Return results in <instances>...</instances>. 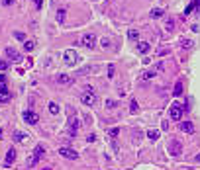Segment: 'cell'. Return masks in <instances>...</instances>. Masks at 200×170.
<instances>
[{
    "label": "cell",
    "instance_id": "cell-3",
    "mask_svg": "<svg viewBox=\"0 0 200 170\" xmlns=\"http://www.w3.org/2000/svg\"><path fill=\"white\" fill-rule=\"evenodd\" d=\"M59 154L65 157V158H71V160H77V158H79V153L73 151V149H69V147H59Z\"/></svg>",
    "mask_w": 200,
    "mask_h": 170
},
{
    "label": "cell",
    "instance_id": "cell-28",
    "mask_svg": "<svg viewBox=\"0 0 200 170\" xmlns=\"http://www.w3.org/2000/svg\"><path fill=\"white\" fill-rule=\"evenodd\" d=\"M190 45H192V41H190V39H182V41H181V47H182V49H188Z\"/></svg>",
    "mask_w": 200,
    "mask_h": 170
},
{
    "label": "cell",
    "instance_id": "cell-21",
    "mask_svg": "<svg viewBox=\"0 0 200 170\" xmlns=\"http://www.w3.org/2000/svg\"><path fill=\"white\" fill-rule=\"evenodd\" d=\"M173 94H175V96H181V94H182V82H177V84H175Z\"/></svg>",
    "mask_w": 200,
    "mask_h": 170
},
{
    "label": "cell",
    "instance_id": "cell-10",
    "mask_svg": "<svg viewBox=\"0 0 200 170\" xmlns=\"http://www.w3.org/2000/svg\"><path fill=\"white\" fill-rule=\"evenodd\" d=\"M179 129L182 133H194V125H192L190 121H181L179 123Z\"/></svg>",
    "mask_w": 200,
    "mask_h": 170
},
{
    "label": "cell",
    "instance_id": "cell-14",
    "mask_svg": "<svg viewBox=\"0 0 200 170\" xmlns=\"http://www.w3.org/2000/svg\"><path fill=\"white\" fill-rule=\"evenodd\" d=\"M12 135H14V139H16L18 143H26L28 141V135H26V133H22V131H14Z\"/></svg>",
    "mask_w": 200,
    "mask_h": 170
},
{
    "label": "cell",
    "instance_id": "cell-27",
    "mask_svg": "<svg viewBox=\"0 0 200 170\" xmlns=\"http://www.w3.org/2000/svg\"><path fill=\"white\" fill-rule=\"evenodd\" d=\"M14 37H16L18 41H26V33H22V32H16V33H14Z\"/></svg>",
    "mask_w": 200,
    "mask_h": 170
},
{
    "label": "cell",
    "instance_id": "cell-11",
    "mask_svg": "<svg viewBox=\"0 0 200 170\" xmlns=\"http://www.w3.org/2000/svg\"><path fill=\"white\" fill-rule=\"evenodd\" d=\"M6 55H8V59H12V61H16V63L22 61V55L18 53L16 49H10V47H8V49H6Z\"/></svg>",
    "mask_w": 200,
    "mask_h": 170
},
{
    "label": "cell",
    "instance_id": "cell-1",
    "mask_svg": "<svg viewBox=\"0 0 200 170\" xmlns=\"http://www.w3.org/2000/svg\"><path fill=\"white\" fill-rule=\"evenodd\" d=\"M169 117H171L173 121H181V117H182V106L179 104V102H175V104L171 106V109H169Z\"/></svg>",
    "mask_w": 200,
    "mask_h": 170
},
{
    "label": "cell",
    "instance_id": "cell-30",
    "mask_svg": "<svg viewBox=\"0 0 200 170\" xmlns=\"http://www.w3.org/2000/svg\"><path fill=\"white\" fill-rule=\"evenodd\" d=\"M167 53H169V49H167V47H161V49L157 51V55H159V57H165Z\"/></svg>",
    "mask_w": 200,
    "mask_h": 170
},
{
    "label": "cell",
    "instance_id": "cell-17",
    "mask_svg": "<svg viewBox=\"0 0 200 170\" xmlns=\"http://www.w3.org/2000/svg\"><path fill=\"white\" fill-rule=\"evenodd\" d=\"M33 49H35L33 41H24V51H26V53H29V51H33Z\"/></svg>",
    "mask_w": 200,
    "mask_h": 170
},
{
    "label": "cell",
    "instance_id": "cell-15",
    "mask_svg": "<svg viewBox=\"0 0 200 170\" xmlns=\"http://www.w3.org/2000/svg\"><path fill=\"white\" fill-rule=\"evenodd\" d=\"M137 51H139V53H147V51H149V43H147V41H139L137 43Z\"/></svg>",
    "mask_w": 200,
    "mask_h": 170
},
{
    "label": "cell",
    "instance_id": "cell-13",
    "mask_svg": "<svg viewBox=\"0 0 200 170\" xmlns=\"http://www.w3.org/2000/svg\"><path fill=\"white\" fill-rule=\"evenodd\" d=\"M43 154H45V149H43V145H38V147L33 149V157H35V160L43 158Z\"/></svg>",
    "mask_w": 200,
    "mask_h": 170
},
{
    "label": "cell",
    "instance_id": "cell-23",
    "mask_svg": "<svg viewBox=\"0 0 200 170\" xmlns=\"http://www.w3.org/2000/svg\"><path fill=\"white\" fill-rule=\"evenodd\" d=\"M116 106H118L116 100H106V108H108V109H114Z\"/></svg>",
    "mask_w": 200,
    "mask_h": 170
},
{
    "label": "cell",
    "instance_id": "cell-37",
    "mask_svg": "<svg viewBox=\"0 0 200 170\" xmlns=\"http://www.w3.org/2000/svg\"><path fill=\"white\" fill-rule=\"evenodd\" d=\"M196 160H198V162H200V153H198V154H196Z\"/></svg>",
    "mask_w": 200,
    "mask_h": 170
},
{
    "label": "cell",
    "instance_id": "cell-9",
    "mask_svg": "<svg viewBox=\"0 0 200 170\" xmlns=\"http://www.w3.org/2000/svg\"><path fill=\"white\" fill-rule=\"evenodd\" d=\"M14 160H16V149H10L6 153V160H4V166H12Z\"/></svg>",
    "mask_w": 200,
    "mask_h": 170
},
{
    "label": "cell",
    "instance_id": "cell-22",
    "mask_svg": "<svg viewBox=\"0 0 200 170\" xmlns=\"http://www.w3.org/2000/svg\"><path fill=\"white\" fill-rule=\"evenodd\" d=\"M128 37H130V39H139V32H137V29H130V32H128Z\"/></svg>",
    "mask_w": 200,
    "mask_h": 170
},
{
    "label": "cell",
    "instance_id": "cell-31",
    "mask_svg": "<svg viewBox=\"0 0 200 170\" xmlns=\"http://www.w3.org/2000/svg\"><path fill=\"white\" fill-rule=\"evenodd\" d=\"M14 2H16V0H2V6L10 8V6H14Z\"/></svg>",
    "mask_w": 200,
    "mask_h": 170
},
{
    "label": "cell",
    "instance_id": "cell-12",
    "mask_svg": "<svg viewBox=\"0 0 200 170\" xmlns=\"http://www.w3.org/2000/svg\"><path fill=\"white\" fill-rule=\"evenodd\" d=\"M57 82H59V84H65V86H67V84H73V76H69V75H59V76H57Z\"/></svg>",
    "mask_w": 200,
    "mask_h": 170
},
{
    "label": "cell",
    "instance_id": "cell-38",
    "mask_svg": "<svg viewBox=\"0 0 200 170\" xmlns=\"http://www.w3.org/2000/svg\"><path fill=\"white\" fill-rule=\"evenodd\" d=\"M0 137H2V129H0Z\"/></svg>",
    "mask_w": 200,
    "mask_h": 170
},
{
    "label": "cell",
    "instance_id": "cell-4",
    "mask_svg": "<svg viewBox=\"0 0 200 170\" xmlns=\"http://www.w3.org/2000/svg\"><path fill=\"white\" fill-rule=\"evenodd\" d=\"M181 153H182V145H181V141L173 139V141L169 143V154H173V157H179Z\"/></svg>",
    "mask_w": 200,
    "mask_h": 170
},
{
    "label": "cell",
    "instance_id": "cell-6",
    "mask_svg": "<svg viewBox=\"0 0 200 170\" xmlns=\"http://www.w3.org/2000/svg\"><path fill=\"white\" fill-rule=\"evenodd\" d=\"M77 131H79V117H71L69 119V127H67V133L71 137H77Z\"/></svg>",
    "mask_w": 200,
    "mask_h": 170
},
{
    "label": "cell",
    "instance_id": "cell-35",
    "mask_svg": "<svg viewBox=\"0 0 200 170\" xmlns=\"http://www.w3.org/2000/svg\"><path fill=\"white\" fill-rule=\"evenodd\" d=\"M108 75H110V76H114V66H112V65L108 66Z\"/></svg>",
    "mask_w": 200,
    "mask_h": 170
},
{
    "label": "cell",
    "instance_id": "cell-7",
    "mask_svg": "<svg viewBox=\"0 0 200 170\" xmlns=\"http://www.w3.org/2000/svg\"><path fill=\"white\" fill-rule=\"evenodd\" d=\"M83 104L92 108V106L96 104V94H94V92H85V94H83Z\"/></svg>",
    "mask_w": 200,
    "mask_h": 170
},
{
    "label": "cell",
    "instance_id": "cell-2",
    "mask_svg": "<svg viewBox=\"0 0 200 170\" xmlns=\"http://www.w3.org/2000/svg\"><path fill=\"white\" fill-rule=\"evenodd\" d=\"M63 61H65V65H69V66H73L77 61H79V57H77V51H73V49H67L65 53H63Z\"/></svg>",
    "mask_w": 200,
    "mask_h": 170
},
{
    "label": "cell",
    "instance_id": "cell-20",
    "mask_svg": "<svg viewBox=\"0 0 200 170\" xmlns=\"http://www.w3.org/2000/svg\"><path fill=\"white\" fill-rule=\"evenodd\" d=\"M155 75H157V72H155V70H147V72H143V80H151V78H155Z\"/></svg>",
    "mask_w": 200,
    "mask_h": 170
},
{
    "label": "cell",
    "instance_id": "cell-39",
    "mask_svg": "<svg viewBox=\"0 0 200 170\" xmlns=\"http://www.w3.org/2000/svg\"><path fill=\"white\" fill-rule=\"evenodd\" d=\"M45 170H49V168H45Z\"/></svg>",
    "mask_w": 200,
    "mask_h": 170
},
{
    "label": "cell",
    "instance_id": "cell-33",
    "mask_svg": "<svg viewBox=\"0 0 200 170\" xmlns=\"http://www.w3.org/2000/svg\"><path fill=\"white\" fill-rule=\"evenodd\" d=\"M6 69H8V63H6V61H2V59H0V70H6Z\"/></svg>",
    "mask_w": 200,
    "mask_h": 170
},
{
    "label": "cell",
    "instance_id": "cell-8",
    "mask_svg": "<svg viewBox=\"0 0 200 170\" xmlns=\"http://www.w3.org/2000/svg\"><path fill=\"white\" fill-rule=\"evenodd\" d=\"M24 121H26V123H32V125H35V123L39 121V115L35 114V112H32V109H29V112H26V114H24Z\"/></svg>",
    "mask_w": 200,
    "mask_h": 170
},
{
    "label": "cell",
    "instance_id": "cell-36",
    "mask_svg": "<svg viewBox=\"0 0 200 170\" xmlns=\"http://www.w3.org/2000/svg\"><path fill=\"white\" fill-rule=\"evenodd\" d=\"M35 4H38V8H41V0H35Z\"/></svg>",
    "mask_w": 200,
    "mask_h": 170
},
{
    "label": "cell",
    "instance_id": "cell-34",
    "mask_svg": "<svg viewBox=\"0 0 200 170\" xmlns=\"http://www.w3.org/2000/svg\"><path fill=\"white\" fill-rule=\"evenodd\" d=\"M165 27L169 29V32H173V20H169V22H167V26H165Z\"/></svg>",
    "mask_w": 200,
    "mask_h": 170
},
{
    "label": "cell",
    "instance_id": "cell-18",
    "mask_svg": "<svg viewBox=\"0 0 200 170\" xmlns=\"http://www.w3.org/2000/svg\"><path fill=\"white\" fill-rule=\"evenodd\" d=\"M147 137H149L151 141H157V139H159V131H157V129H151V131H147Z\"/></svg>",
    "mask_w": 200,
    "mask_h": 170
},
{
    "label": "cell",
    "instance_id": "cell-16",
    "mask_svg": "<svg viewBox=\"0 0 200 170\" xmlns=\"http://www.w3.org/2000/svg\"><path fill=\"white\" fill-rule=\"evenodd\" d=\"M100 43H102V47H104V49H114V43H112V39H108V37H104Z\"/></svg>",
    "mask_w": 200,
    "mask_h": 170
},
{
    "label": "cell",
    "instance_id": "cell-5",
    "mask_svg": "<svg viewBox=\"0 0 200 170\" xmlns=\"http://www.w3.org/2000/svg\"><path fill=\"white\" fill-rule=\"evenodd\" d=\"M80 45L86 47V49H92L96 45V37L92 33H86V35H83V39H80Z\"/></svg>",
    "mask_w": 200,
    "mask_h": 170
},
{
    "label": "cell",
    "instance_id": "cell-25",
    "mask_svg": "<svg viewBox=\"0 0 200 170\" xmlns=\"http://www.w3.org/2000/svg\"><path fill=\"white\" fill-rule=\"evenodd\" d=\"M130 112H131V114H136V112H137V100H131V104H130Z\"/></svg>",
    "mask_w": 200,
    "mask_h": 170
},
{
    "label": "cell",
    "instance_id": "cell-24",
    "mask_svg": "<svg viewBox=\"0 0 200 170\" xmlns=\"http://www.w3.org/2000/svg\"><path fill=\"white\" fill-rule=\"evenodd\" d=\"M10 100V92H0V102H8Z\"/></svg>",
    "mask_w": 200,
    "mask_h": 170
},
{
    "label": "cell",
    "instance_id": "cell-19",
    "mask_svg": "<svg viewBox=\"0 0 200 170\" xmlns=\"http://www.w3.org/2000/svg\"><path fill=\"white\" fill-rule=\"evenodd\" d=\"M49 114H53V115L59 114V106L55 104V102H49Z\"/></svg>",
    "mask_w": 200,
    "mask_h": 170
},
{
    "label": "cell",
    "instance_id": "cell-29",
    "mask_svg": "<svg viewBox=\"0 0 200 170\" xmlns=\"http://www.w3.org/2000/svg\"><path fill=\"white\" fill-rule=\"evenodd\" d=\"M161 16H163V10H159V8L151 10V18H161Z\"/></svg>",
    "mask_w": 200,
    "mask_h": 170
},
{
    "label": "cell",
    "instance_id": "cell-26",
    "mask_svg": "<svg viewBox=\"0 0 200 170\" xmlns=\"http://www.w3.org/2000/svg\"><path fill=\"white\" fill-rule=\"evenodd\" d=\"M63 20H65V10H59L57 12V22H59V24H63Z\"/></svg>",
    "mask_w": 200,
    "mask_h": 170
},
{
    "label": "cell",
    "instance_id": "cell-32",
    "mask_svg": "<svg viewBox=\"0 0 200 170\" xmlns=\"http://www.w3.org/2000/svg\"><path fill=\"white\" fill-rule=\"evenodd\" d=\"M108 133H110V137H118V133H120V131H118V127H112Z\"/></svg>",
    "mask_w": 200,
    "mask_h": 170
}]
</instances>
